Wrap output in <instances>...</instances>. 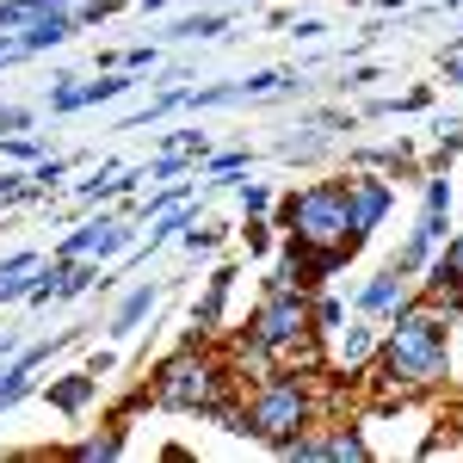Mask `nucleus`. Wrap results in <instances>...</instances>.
Listing matches in <instances>:
<instances>
[{"label": "nucleus", "instance_id": "f257e3e1", "mask_svg": "<svg viewBox=\"0 0 463 463\" xmlns=\"http://www.w3.org/2000/svg\"><path fill=\"white\" fill-rule=\"evenodd\" d=\"M445 316L432 309V303H420V309H402L390 327V340H383V371H377V383H383V395H414L427 390V383H439L445 377Z\"/></svg>", "mask_w": 463, "mask_h": 463}, {"label": "nucleus", "instance_id": "f03ea898", "mask_svg": "<svg viewBox=\"0 0 463 463\" xmlns=\"http://www.w3.org/2000/svg\"><path fill=\"white\" fill-rule=\"evenodd\" d=\"M285 222L297 229V241L303 248H334L353 260L358 253V235L353 229V179L340 185V179H321V185H309V192H297L285 204Z\"/></svg>", "mask_w": 463, "mask_h": 463}, {"label": "nucleus", "instance_id": "7ed1b4c3", "mask_svg": "<svg viewBox=\"0 0 463 463\" xmlns=\"http://www.w3.org/2000/svg\"><path fill=\"white\" fill-rule=\"evenodd\" d=\"M229 390H235V377H229V364L211 353H179L167 358L161 371H155V402L161 408H179V414H204V408H216V402H229Z\"/></svg>", "mask_w": 463, "mask_h": 463}, {"label": "nucleus", "instance_id": "20e7f679", "mask_svg": "<svg viewBox=\"0 0 463 463\" xmlns=\"http://www.w3.org/2000/svg\"><path fill=\"white\" fill-rule=\"evenodd\" d=\"M241 414H248V432H253V439H266V445H285V439H297V432L316 420L309 377H297V371H272V377L253 390V402L241 408Z\"/></svg>", "mask_w": 463, "mask_h": 463}, {"label": "nucleus", "instance_id": "39448f33", "mask_svg": "<svg viewBox=\"0 0 463 463\" xmlns=\"http://www.w3.org/2000/svg\"><path fill=\"white\" fill-rule=\"evenodd\" d=\"M297 334H316V327H309V303H303L297 285H272L266 303H260V316H253L248 340L260 346V353H279V346H290Z\"/></svg>", "mask_w": 463, "mask_h": 463}, {"label": "nucleus", "instance_id": "423d86ee", "mask_svg": "<svg viewBox=\"0 0 463 463\" xmlns=\"http://www.w3.org/2000/svg\"><path fill=\"white\" fill-rule=\"evenodd\" d=\"M390 211V185L383 179H353V229L358 235H371L377 222Z\"/></svg>", "mask_w": 463, "mask_h": 463}, {"label": "nucleus", "instance_id": "0eeeda50", "mask_svg": "<svg viewBox=\"0 0 463 463\" xmlns=\"http://www.w3.org/2000/svg\"><path fill=\"white\" fill-rule=\"evenodd\" d=\"M124 248V222H87L80 235L62 241V260H80V253H118Z\"/></svg>", "mask_w": 463, "mask_h": 463}, {"label": "nucleus", "instance_id": "6e6552de", "mask_svg": "<svg viewBox=\"0 0 463 463\" xmlns=\"http://www.w3.org/2000/svg\"><path fill=\"white\" fill-rule=\"evenodd\" d=\"M334 334H340V327H334ZM371 353H377V334H371V327H346V334L334 340V364H340V371H364Z\"/></svg>", "mask_w": 463, "mask_h": 463}, {"label": "nucleus", "instance_id": "1a4fd4ad", "mask_svg": "<svg viewBox=\"0 0 463 463\" xmlns=\"http://www.w3.org/2000/svg\"><path fill=\"white\" fill-rule=\"evenodd\" d=\"M229 285H235V272L222 266V272L211 279V297H204V303H198V316H192V340H211V334H216V321H222V297H229Z\"/></svg>", "mask_w": 463, "mask_h": 463}, {"label": "nucleus", "instance_id": "9d476101", "mask_svg": "<svg viewBox=\"0 0 463 463\" xmlns=\"http://www.w3.org/2000/svg\"><path fill=\"white\" fill-rule=\"evenodd\" d=\"M69 13H62V6H50V13H32V32L19 37V50H50V43H62V37H69Z\"/></svg>", "mask_w": 463, "mask_h": 463}, {"label": "nucleus", "instance_id": "9b49d317", "mask_svg": "<svg viewBox=\"0 0 463 463\" xmlns=\"http://www.w3.org/2000/svg\"><path fill=\"white\" fill-rule=\"evenodd\" d=\"M358 309H364V316H383V309H402V272H383V279H371V285H364V297H358Z\"/></svg>", "mask_w": 463, "mask_h": 463}, {"label": "nucleus", "instance_id": "f8f14e48", "mask_svg": "<svg viewBox=\"0 0 463 463\" xmlns=\"http://www.w3.org/2000/svg\"><path fill=\"white\" fill-rule=\"evenodd\" d=\"M148 309H155V285H137L130 297H124V309L111 316V334H130V327H137V321H143Z\"/></svg>", "mask_w": 463, "mask_h": 463}, {"label": "nucleus", "instance_id": "ddd939ff", "mask_svg": "<svg viewBox=\"0 0 463 463\" xmlns=\"http://www.w3.org/2000/svg\"><path fill=\"white\" fill-rule=\"evenodd\" d=\"M93 390H99V377L87 371V377H69V383H56V390H50V402H56L62 414H74V408H87V402H93Z\"/></svg>", "mask_w": 463, "mask_h": 463}, {"label": "nucleus", "instance_id": "4468645a", "mask_svg": "<svg viewBox=\"0 0 463 463\" xmlns=\"http://www.w3.org/2000/svg\"><path fill=\"white\" fill-rule=\"evenodd\" d=\"M118 451H124V427H111V432H99V439H87V445H74V458H80V463L118 458Z\"/></svg>", "mask_w": 463, "mask_h": 463}, {"label": "nucleus", "instance_id": "2eb2a0df", "mask_svg": "<svg viewBox=\"0 0 463 463\" xmlns=\"http://www.w3.org/2000/svg\"><path fill=\"white\" fill-rule=\"evenodd\" d=\"M321 458H371V445L358 432H327L321 439Z\"/></svg>", "mask_w": 463, "mask_h": 463}, {"label": "nucleus", "instance_id": "dca6fc26", "mask_svg": "<svg viewBox=\"0 0 463 463\" xmlns=\"http://www.w3.org/2000/svg\"><path fill=\"white\" fill-rule=\"evenodd\" d=\"M216 32H222L216 13H204V19H179V25H174V37H216Z\"/></svg>", "mask_w": 463, "mask_h": 463}, {"label": "nucleus", "instance_id": "f3484780", "mask_svg": "<svg viewBox=\"0 0 463 463\" xmlns=\"http://www.w3.org/2000/svg\"><path fill=\"white\" fill-rule=\"evenodd\" d=\"M25 124H32V111H25V106H6V111H0V137H19Z\"/></svg>", "mask_w": 463, "mask_h": 463}, {"label": "nucleus", "instance_id": "a211bd4d", "mask_svg": "<svg viewBox=\"0 0 463 463\" xmlns=\"http://www.w3.org/2000/svg\"><path fill=\"white\" fill-rule=\"evenodd\" d=\"M439 272H445V279H463V235L451 241V248H445V260H439Z\"/></svg>", "mask_w": 463, "mask_h": 463}, {"label": "nucleus", "instance_id": "6ab92c4d", "mask_svg": "<svg viewBox=\"0 0 463 463\" xmlns=\"http://www.w3.org/2000/svg\"><path fill=\"white\" fill-rule=\"evenodd\" d=\"M179 167H185V155H179V148H174V155H161V161H155V167H148V179H174Z\"/></svg>", "mask_w": 463, "mask_h": 463}, {"label": "nucleus", "instance_id": "aec40b11", "mask_svg": "<svg viewBox=\"0 0 463 463\" xmlns=\"http://www.w3.org/2000/svg\"><path fill=\"white\" fill-rule=\"evenodd\" d=\"M37 266V253H13V260H6V266H0V279H25V272H32Z\"/></svg>", "mask_w": 463, "mask_h": 463}, {"label": "nucleus", "instance_id": "412c9836", "mask_svg": "<svg viewBox=\"0 0 463 463\" xmlns=\"http://www.w3.org/2000/svg\"><path fill=\"white\" fill-rule=\"evenodd\" d=\"M241 198H248V211H253V216H260V211H266V204H272V192H266V185H248Z\"/></svg>", "mask_w": 463, "mask_h": 463}, {"label": "nucleus", "instance_id": "4be33fe9", "mask_svg": "<svg viewBox=\"0 0 463 463\" xmlns=\"http://www.w3.org/2000/svg\"><path fill=\"white\" fill-rule=\"evenodd\" d=\"M185 248H192V253H204V248H216V229H192V235H185Z\"/></svg>", "mask_w": 463, "mask_h": 463}, {"label": "nucleus", "instance_id": "5701e85b", "mask_svg": "<svg viewBox=\"0 0 463 463\" xmlns=\"http://www.w3.org/2000/svg\"><path fill=\"white\" fill-rule=\"evenodd\" d=\"M235 167H248V155H216L211 174H235Z\"/></svg>", "mask_w": 463, "mask_h": 463}, {"label": "nucleus", "instance_id": "b1692460", "mask_svg": "<svg viewBox=\"0 0 463 463\" xmlns=\"http://www.w3.org/2000/svg\"><path fill=\"white\" fill-rule=\"evenodd\" d=\"M25 192V174H0V198H19Z\"/></svg>", "mask_w": 463, "mask_h": 463}, {"label": "nucleus", "instance_id": "393cba45", "mask_svg": "<svg viewBox=\"0 0 463 463\" xmlns=\"http://www.w3.org/2000/svg\"><path fill=\"white\" fill-rule=\"evenodd\" d=\"M266 241H272V235H266V222H248V248L266 253Z\"/></svg>", "mask_w": 463, "mask_h": 463}, {"label": "nucleus", "instance_id": "a878e982", "mask_svg": "<svg viewBox=\"0 0 463 463\" xmlns=\"http://www.w3.org/2000/svg\"><path fill=\"white\" fill-rule=\"evenodd\" d=\"M445 80H463V62H445Z\"/></svg>", "mask_w": 463, "mask_h": 463}, {"label": "nucleus", "instance_id": "bb28decb", "mask_svg": "<svg viewBox=\"0 0 463 463\" xmlns=\"http://www.w3.org/2000/svg\"><path fill=\"white\" fill-rule=\"evenodd\" d=\"M6 353H13V340H6V334H0V358H6Z\"/></svg>", "mask_w": 463, "mask_h": 463}, {"label": "nucleus", "instance_id": "cd10ccee", "mask_svg": "<svg viewBox=\"0 0 463 463\" xmlns=\"http://www.w3.org/2000/svg\"><path fill=\"white\" fill-rule=\"evenodd\" d=\"M0 56H6V50H0Z\"/></svg>", "mask_w": 463, "mask_h": 463}]
</instances>
